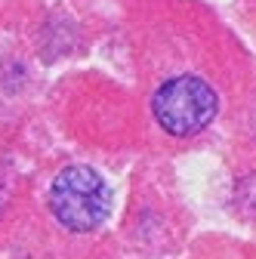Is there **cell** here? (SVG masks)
<instances>
[{
  "instance_id": "6da1fadb",
  "label": "cell",
  "mask_w": 256,
  "mask_h": 259,
  "mask_svg": "<svg viewBox=\"0 0 256 259\" xmlns=\"http://www.w3.org/2000/svg\"><path fill=\"white\" fill-rule=\"evenodd\" d=\"M50 207L65 229L93 232L111 210V191L96 170L65 167L50 185Z\"/></svg>"
},
{
  "instance_id": "7a4b0ae2",
  "label": "cell",
  "mask_w": 256,
  "mask_h": 259,
  "mask_svg": "<svg viewBox=\"0 0 256 259\" xmlns=\"http://www.w3.org/2000/svg\"><path fill=\"white\" fill-rule=\"evenodd\" d=\"M216 93L201 77H173L151 99L154 120L170 136H195L216 117Z\"/></svg>"
}]
</instances>
